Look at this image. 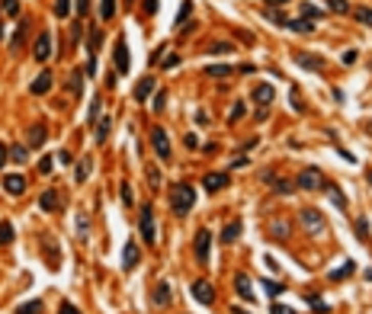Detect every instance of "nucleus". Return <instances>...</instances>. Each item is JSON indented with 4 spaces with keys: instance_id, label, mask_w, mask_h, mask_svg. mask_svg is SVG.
Returning a JSON list of instances; mask_svg holds the SVG:
<instances>
[{
    "instance_id": "obj_42",
    "label": "nucleus",
    "mask_w": 372,
    "mask_h": 314,
    "mask_svg": "<svg viewBox=\"0 0 372 314\" xmlns=\"http://www.w3.org/2000/svg\"><path fill=\"white\" fill-rule=\"evenodd\" d=\"M247 109H244V103H234V109L231 113H228V122H237V119H241Z\"/></svg>"
},
{
    "instance_id": "obj_47",
    "label": "nucleus",
    "mask_w": 372,
    "mask_h": 314,
    "mask_svg": "<svg viewBox=\"0 0 372 314\" xmlns=\"http://www.w3.org/2000/svg\"><path fill=\"white\" fill-rule=\"evenodd\" d=\"M58 314H80V311L71 305V301H61V311H58Z\"/></svg>"
},
{
    "instance_id": "obj_22",
    "label": "nucleus",
    "mask_w": 372,
    "mask_h": 314,
    "mask_svg": "<svg viewBox=\"0 0 372 314\" xmlns=\"http://www.w3.org/2000/svg\"><path fill=\"white\" fill-rule=\"evenodd\" d=\"M295 61L302 64V68H308V71H321V68H324L321 58H311V55H295Z\"/></svg>"
},
{
    "instance_id": "obj_17",
    "label": "nucleus",
    "mask_w": 372,
    "mask_h": 314,
    "mask_svg": "<svg viewBox=\"0 0 372 314\" xmlns=\"http://www.w3.org/2000/svg\"><path fill=\"white\" fill-rule=\"evenodd\" d=\"M49 90H52V74H49V71H42V74L35 77V83H32V93L42 96V93H49Z\"/></svg>"
},
{
    "instance_id": "obj_35",
    "label": "nucleus",
    "mask_w": 372,
    "mask_h": 314,
    "mask_svg": "<svg viewBox=\"0 0 372 314\" xmlns=\"http://www.w3.org/2000/svg\"><path fill=\"white\" fill-rule=\"evenodd\" d=\"M356 19L363 23V26H372V10H369V7H359V10H356Z\"/></svg>"
},
{
    "instance_id": "obj_41",
    "label": "nucleus",
    "mask_w": 372,
    "mask_h": 314,
    "mask_svg": "<svg viewBox=\"0 0 372 314\" xmlns=\"http://www.w3.org/2000/svg\"><path fill=\"white\" fill-rule=\"evenodd\" d=\"M212 52H215V55H228V52H234V48L228 45V42H215V45L209 48V55H212Z\"/></svg>"
},
{
    "instance_id": "obj_28",
    "label": "nucleus",
    "mask_w": 372,
    "mask_h": 314,
    "mask_svg": "<svg viewBox=\"0 0 372 314\" xmlns=\"http://www.w3.org/2000/svg\"><path fill=\"white\" fill-rule=\"evenodd\" d=\"M324 189H327V196H331V202H334V205H340V209H343V205H346V196H343V192H340L337 186H331V183H327V186H324Z\"/></svg>"
},
{
    "instance_id": "obj_50",
    "label": "nucleus",
    "mask_w": 372,
    "mask_h": 314,
    "mask_svg": "<svg viewBox=\"0 0 372 314\" xmlns=\"http://www.w3.org/2000/svg\"><path fill=\"white\" fill-rule=\"evenodd\" d=\"M122 202L132 205V186H128V183H122Z\"/></svg>"
},
{
    "instance_id": "obj_48",
    "label": "nucleus",
    "mask_w": 372,
    "mask_h": 314,
    "mask_svg": "<svg viewBox=\"0 0 372 314\" xmlns=\"http://www.w3.org/2000/svg\"><path fill=\"white\" fill-rule=\"evenodd\" d=\"M97 116H100V100H93V103H90V116H87V119L93 122V119H97Z\"/></svg>"
},
{
    "instance_id": "obj_14",
    "label": "nucleus",
    "mask_w": 372,
    "mask_h": 314,
    "mask_svg": "<svg viewBox=\"0 0 372 314\" xmlns=\"http://www.w3.org/2000/svg\"><path fill=\"white\" fill-rule=\"evenodd\" d=\"M202 183H206L209 192H222V189L228 186V173H206V180H202Z\"/></svg>"
},
{
    "instance_id": "obj_4",
    "label": "nucleus",
    "mask_w": 372,
    "mask_h": 314,
    "mask_svg": "<svg viewBox=\"0 0 372 314\" xmlns=\"http://www.w3.org/2000/svg\"><path fill=\"white\" fill-rule=\"evenodd\" d=\"M209 244H212V234L206 231V228H199V231H196V240H193V250H196V263H199V266H209V263H212Z\"/></svg>"
},
{
    "instance_id": "obj_11",
    "label": "nucleus",
    "mask_w": 372,
    "mask_h": 314,
    "mask_svg": "<svg viewBox=\"0 0 372 314\" xmlns=\"http://www.w3.org/2000/svg\"><path fill=\"white\" fill-rule=\"evenodd\" d=\"M4 189L10 192V196H23V192H26V176H19V173L4 176Z\"/></svg>"
},
{
    "instance_id": "obj_16",
    "label": "nucleus",
    "mask_w": 372,
    "mask_h": 314,
    "mask_svg": "<svg viewBox=\"0 0 372 314\" xmlns=\"http://www.w3.org/2000/svg\"><path fill=\"white\" fill-rule=\"evenodd\" d=\"M273 96H276V90H273V83H257V90H254V100L257 103H273Z\"/></svg>"
},
{
    "instance_id": "obj_23",
    "label": "nucleus",
    "mask_w": 372,
    "mask_h": 314,
    "mask_svg": "<svg viewBox=\"0 0 372 314\" xmlns=\"http://www.w3.org/2000/svg\"><path fill=\"white\" fill-rule=\"evenodd\" d=\"M110 131H113V119H110V116H103L100 122H97V141L103 144V141H106V135H110Z\"/></svg>"
},
{
    "instance_id": "obj_58",
    "label": "nucleus",
    "mask_w": 372,
    "mask_h": 314,
    "mask_svg": "<svg viewBox=\"0 0 372 314\" xmlns=\"http://www.w3.org/2000/svg\"><path fill=\"white\" fill-rule=\"evenodd\" d=\"M366 279H372V270H369V273H366Z\"/></svg>"
},
{
    "instance_id": "obj_55",
    "label": "nucleus",
    "mask_w": 372,
    "mask_h": 314,
    "mask_svg": "<svg viewBox=\"0 0 372 314\" xmlns=\"http://www.w3.org/2000/svg\"><path fill=\"white\" fill-rule=\"evenodd\" d=\"M87 10H90V4H87V0H77V13L83 16V13H87Z\"/></svg>"
},
{
    "instance_id": "obj_40",
    "label": "nucleus",
    "mask_w": 372,
    "mask_h": 314,
    "mask_svg": "<svg viewBox=\"0 0 372 314\" xmlns=\"http://www.w3.org/2000/svg\"><path fill=\"white\" fill-rule=\"evenodd\" d=\"M350 273H353V263H343V270H334V273H331V279L337 282V279H343V276H350Z\"/></svg>"
},
{
    "instance_id": "obj_9",
    "label": "nucleus",
    "mask_w": 372,
    "mask_h": 314,
    "mask_svg": "<svg viewBox=\"0 0 372 314\" xmlns=\"http://www.w3.org/2000/svg\"><path fill=\"white\" fill-rule=\"evenodd\" d=\"M113 58H116V68H119V74H128V48H125V35H119V39H116Z\"/></svg>"
},
{
    "instance_id": "obj_13",
    "label": "nucleus",
    "mask_w": 372,
    "mask_h": 314,
    "mask_svg": "<svg viewBox=\"0 0 372 314\" xmlns=\"http://www.w3.org/2000/svg\"><path fill=\"white\" fill-rule=\"evenodd\" d=\"M151 301H154V305H161V308H167V305H170V285L158 282V285H154V292H151Z\"/></svg>"
},
{
    "instance_id": "obj_29",
    "label": "nucleus",
    "mask_w": 372,
    "mask_h": 314,
    "mask_svg": "<svg viewBox=\"0 0 372 314\" xmlns=\"http://www.w3.org/2000/svg\"><path fill=\"white\" fill-rule=\"evenodd\" d=\"M100 16L103 19H113L116 16V0H100Z\"/></svg>"
},
{
    "instance_id": "obj_46",
    "label": "nucleus",
    "mask_w": 372,
    "mask_h": 314,
    "mask_svg": "<svg viewBox=\"0 0 372 314\" xmlns=\"http://www.w3.org/2000/svg\"><path fill=\"white\" fill-rule=\"evenodd\" d=\"M164 103H167V96L158 93V96H154V103H151V109H158V113H161V109H164Z\"/></svg>"
},
{
    "instance_id": "obj_27",
    "label": "nucleus",
    "mask_w": 372,
    "mask_h": 314,
    "mask_svg": "<svg viewBox=\"0 0 372 314\" xmlns=\"http://www.w3.org/2000/svg\"><path fill=\"white\" fill-rule=\"evenodd\" d=\"M90 167H93L90 161H80V164L74 167V180H77V183H83V180L90 176Z\"/></svg>"
},
{
    "instance_id": "obj_33",
    "label": "nucleus",
    "mask_w": 372,
    "mask_h": 314,
    "mask_svg": "<svg viewBox=\"0 0 372 314\" xmlns=\"http://www.w3.org/2000/svg\"><path fill=\"white\" fill-rule=\"evenodd\" d=\"M302 16L311 19V23H318V19H321V10H318V7H311V4H305V7H302Z\"/></svg>"
},
{
    "instance_id": "obj_10",
    "label": "nucleus",
    "mask_w": 372,
    "mask_h": 314,
    "mask_svg": "<svg viewBox=\"0 0 372 314\" xmlns=\"http://www.w3.org/2000/svg\"><path fill=\"white\" fill-rule=\"evenodd\" d=\"M138 260H141V250H138L135 240H128L125 250H122V270H125V273H132V270L138 266Z\"/></svg>"
},
{
    "instance_id": "obj_30",
    "label": "nucleus",
    "mask_w": 372,
    "mask_h": 314,
    "mask_svg": "<svg viewBox=\"0 0 372 314\" xmlns=\"http://www.w3.org/2000/svg\"><path fill=\"white\" fill-rule=\"evenodd\" d=\"M10 240H13V225L0 221V244H10Z\"/></svg>"
},
{
    "instance_id": "obj_32",
    "label": "nucleus",
    "mask_w": 372,
    "mask_h": 314,
    "mask_svg": "<svg viewBox=\"0 0 372 314\" xmlns=\"http://www.w3.org/2000/svg\"><path fill=\"white\" fill-rule=\"evenodd\" d=\"M10 161H16V164H26V161H29L26 148H19V144H16V148H10Z\"/></svg>"
},
{
    "instance_id": "obj_44",
    "label": "nucleus",
    "mask_w": 372,
    "mask_h": 314,
    "mask_svg": "<svg viewBox=\"0 0 372 314\" xmlns=\"http://www.w3.org/2000/svg\"><path fill=\"white\" fill-rule=\"evenodd\" d=\"M148 180H151V186H161V183H164L161 173H158V167H148Z\"/></svg>"
},
{
    "instance_id": "obj_24",
    "label": "nucleus",
    "mask_w": 372,
    "mask_h": 314,
    "mask_svg": "<svg viewBox=\"0 0 372 314\" xmlns=\"http://www.w3.org/2000/svg\"><path fill=\"white\" fill-rule=\"evenodd\" d=\"M45 138H49V135H45V128H42V125L29 128V144H32V148H42V144H45Z\"/></svg>"
},
{
    "instance_id": "obj_2",
    "label": "nucleus",
    "mask_w": 372,
    "mask_h": 314,
    "mask_svg": "<svg viewBox=\"0 0 372 314\" xmlns=\"http://www.w3.org/2000/svg\"><path fill=\"white\" fill-rule=\"evenodd\" d=\"M138 231H141V240H145V244H158V228H154L151 205H141V212H138Z\"/></svg>"
},
{
    "instance_id": "obj_34",
    "label": "nucleus",
    "mask_w": 372,
    "mask_h": 314,
    "mask_svg": "<svg viewBox=\"0 0 372 314\" xmlns=\"http://www.w3.org/2000/svg\"><path fill=\"white\" fill-rule=\"evenodd\" d=\"M68 13H71V0H58V4H55V16L64 19Z\"/></svg>"
},
{
    "instance_id": "obj_19",
    "label": "nucleus",
    "mask_w": 372,
    "mask_h": 314,
    "mask_svg": "<svg viewBox=\"0 0 372 314\" xmlns=\"http://www.w3.org/2000/svg\"><path fill=\"white\" fill-rule=\"evenodd\" d=\"M151 90H154V80H151V77H145V80H141L138 87H135V100H138V103H145L148 96H151Z\"/></svg>"
},
{
    "instance_id": "obj_21",
    "label": "nucleus",
    "mask_w": 372,
    "mask_h": 314,
    "mask_svg": "<svg viewBox=\"0 0 372 314\" xmlns=\"http://www.w3.org/2000/svg\"><path fill=\"white\" fill-rule=\"evenodd\" d=\"M289 231H292L289 221H282V218H273V221H270V234H273V237H286Z\"/></svg>"
},
{
    "instance_id": "obj_49",
    "label": "nucleus",
    "mask_w": 372,
    "mask_h": 314,
    "mask_svg": "<svg viewBox=\"0 0 372 314\" xmlns=\"http://www.w3.org/2000/svg\"><path fill=\"white\" fill-rule=\"evenodd\" d=\"M356 231H359V237H366V234H369V225H366V218H359V221H356Z\"/></svg>"
},
{
    "instance_id": "obj_43",
    "label": "nucleus",
    "mask_w": 372,
    "mask_h": 314,
    "mask_svg": "<svg viewBox=\"0 0 372 314\" xmlns=\"http://www.w3.org/2000/svg\"><path fill=\"white\" fill-rule=\"evenodd\" d=\"M189 13H193V4H189V0H186V4L180 7V13H177V26H180V23H183V19H186Z\"/></svg>"
},
{
    "instance_id": "obj_5",
    "label": "nucleus",
    "mask_w": 372,
    "mask_h": 314,
    "mask_svg": "<svg viewBox=\"0 0 372 314\" xmlns=\"http://www.w3.org/2000/svg\"><path fill=\"white\" fill-rule=\"evenodd\" d=\"M302 189H324L327 183H324V173L318 170V167H305L302 173H298V180H295Z\"/></svg>"
},
{
    "instance_id": "obj_31",
    "label": "nucleus",
    "mask_w": 372,
    "mask_h": 314,
    "mask_svg": "<svg viewBox=\"0 0 372 314\" xmlns=\"http://www.w3.org/2000/svg\"><path fill=\"white\" fill-rule=\"evenodd\" d=\"M263 285H267V295H273V298L286 292V285H282V282H276V279H267V282H263Z\"/></svg>"
},
{
    "instance_id": "obj_7",
    "label": "nucleus",
    "mask_w": 372,
    "mask_h": 314,
    "mask_svg": "<svg viewBox=\"0 0 372 314\" xmlns=\"http://www.w3.org/2000/svg\"><path fill=\"white\" fill-rule=\"evenodd\" d=\"M32 55H35V61H49L52 58V32L49 29L39 32V39H35V45H32Z\"/></svg>"
},
{
    "instance_id": "obj_57",
    "label": "nucleus",
    "mask_w": 372,
    "mask_h": 314,
    "mask_svg": "<svg viewBox=\"0 0 372 314\" xmlns=\"http://www.w3.org/2000/svg\"><path fill=\"white\" fill-rule=\"evenodd\" d=\"M263 4H270V7H286V4H292V0H263Z\"/></svg>"
},
{
    "instance_id": "obj_54",
    "label": "nucleus",
    "mask_w": 372,
    "mask_h": 314,
    "mask_svg": "<svg viewBox=\"0 0 372 314\" xmlns=\"http://www.w3.org/2000/svg\"><path fill=\"white\" fill-rule=\"evenodd\" d=\"M55 157H58V164H71V154H68V151H58Z\"/></svg>"
},
{
    "instance_id": "obj_51",
    "label": "nucleus",
    "mask_w": 372,
    "mask_h": 314,
    "mask_svg": "<svg viewBox=\"0 0 372 314\" xmlns=\"http://www.w3.org/2000/svg\"><path fill=\"white\" fill-rule=\"evenodd\" d=\"M270 311H273V314H295V311H292V308H286V305H273V308H270Z\"/></svg>"
},
{
    "instance_id": "obj_36",
    "label": "nucleus",
    "mask_w": 372,
    "mask_h": 314,
    "mask_svg": "<svg viewBox=\"0 0 372 314\" xmlns=\"http://www.w3.org/2000/svg\"><path fill=\"white\" fill-rule=\"evenodd\" d=\"M327 7L334 13H350V4H346V0H327Z\"/></svg>"
},
{
    "instance_id": "obj_26",
    "label": "nucleus",
    "mask_w": 372,
    "mask_h": 314,
    "mask_svg": "<svg viewBox=\"0 0 372 314\" xmlns=\"http://www.w3.org/2000/svg\"><path fill=\"white\" fill-rule=\"evenodd\" d=\"M42 311V301L35 298V301H23V305L16 308V314H39Z\"/></svg>"
},
{
    "instance_id": "obj_53",
    "label": "nucleus",
    "mask_w": 372,
    "mask_h": 314,
    "mask_svg": "<svg viewBox=\"0 0 372 314\" xmlns=\"http://www.w3.org/2000/svg\"><path fill=\"white\" fill-rule=\"evenodd\" d=\"M145 13H158V0H145Z\"/></svg>"
},
{
    "instance_id": "obj_15",
    "label": "nucleus",
    "mask_w": 372,
    "mask_h": 314,
    "mask_svg": "<svg viewBox=\"0 0 372 314\" xmlns=\"http://www.w3.org/2000/svg\"><path fill=\"white\" fill-rule=\"evenodd\" d=\"M231 74H234V68H231V64H206V77L222 80V77H231Z\"/></svg>"
},
{
    "instance_id": "obj_56",
    "label": "nucleus",
    "mask_w": 372,
    "mask_h": 314,
    "mask_svg": "<svg viewBox=\"0 0 372 314\" xmlns=\"http://www.w3.org/2000/svg\"><path fill=\"white\" fill-rule=\"evenodd\" d=\"M4 164H7V144H0V170H4Z\"/></svg>"
},
{
    "instance_id": "obj_18",
    "label": "nucleus",
    "mask_w": 372,
    "mask_h": 314,
    "mask_svg": "<svg viewBox=\"0 0 372 314\" xmlns=\"http://www.w3.org/2000/svg\"><path fill=\"white\" fill-rule=\"evenodd\" d=\"M39 205H42L45 212H55V209H58V192H55V189H45L42 196H39Z\"/></svg>"
},
{
    "instance_id": "obj_39",
    "label": "nucleus",
    "mask_w": 372,
    "mask_h": 314,
    "mask_svg": "<svg viewBox=\"0 0 372 314\" xmlns=\"http://www.w3.org/2000/svg\"><path fill=\"white\" fill-rule=\"evenodd\" d=\"M0 4H4L7 16H16V13H19V0H0Z\"/></svg>"
},
{
    "instance_id": "obj_45",
    "label": "nucleus",
    "mask_w": 372,
    "mask_h": 314,
    "mask_svg": "<svg viewBox=\"0 0 372 314\" xmlns=\"http://www.w3.org/2000/svg\"><path fill=\"white\" fill-rule=\"evenodd\" d=\"M52 167H55L52 157H42V161H39V170H42V173H52Z\"/></svg>"
},
{
    "instance_id": "obj_3",
    "label": "nucleus",
    "mask_w": 372,
    "mask_h": 314,
    "mask_svg": "<svg viewBox=\"0 0 372 314\" xmlns=\"http://www.w3.org/2000/svg\"><path fill=\"white\" fill-rule=\"evenodd\" d=\"M302 225H305V231L308 234H327V221H324V215L318 209H302Z\"/></svg>"
},
{
    "instance_id": "obj_12",
    "label": "nucleus",
    "mask_w": 372,
    "mask_h": 314,
    "mask_svg": "<svg viewBox=\"0 0 372 314\" xmlns=\"http://www.w3.org/2000/svg\"><path fill=\"white\" fill-rule=\"evenodd\" d=\"M234 288H237V295H241L244 301H254V288H250L247 273H237V276H234Z\"/></svg>"
},
{
    "instance_id": "obj_1",
    "label": "nucleus",
    "mask_w": 372,
    "mask_h": 314,
    "mask_svg": "<svg viewBox=\"0 0 372 314\" xmlns=\"http://www.w3.org/2000/svg\"><path fill=\"white\" fill-rule=\"evenodd\" d=\"M193 205H196V189L189 183H173V189H170V209H173V215H189Z\"/></svg>"
},
{
    "instance_id": "obj_38",
    "label": "nucleus",
    "mask_w": 372,
    "mask_h": 314,
    "mask_svg": "<svg viewBox=\"0 0 372 314\" xmlns=\"http://www.w3.org/2000/svg\"><path fill=\"white\" fill-rule=\"evenodd\" d=\"M26 29H29L26 23H23V26L16 29V35H13V45H10V48H13V52H19V45H23V35H26Z\"/></svg>"
},
{
    "instance_id": "obj_52",
    "label": "nucleus",
    "mask_w": 372,
    "mask_h": 314,
    "mask_svg": "<svg viewBox=\"0 0 372 314\" xmlns=\"http://www.w3.org/2000/svg\"><path fill=\"white\" fill-rule=\"evenodd\" d=\"M276 189H279V192H292V183H286V180H276Z\"/></svg>"
},
{
    "instance_id": "obj_8",
    "label": "nucleus",
    "mask_w": 372,
    "mask_h": 314,
    "mask_svg": "<svg viewBox=\"0 0 372 314\" xmlns=\"http://www.w3.org/2000/svg\"><path fill=\"white\" fill-rule=\"evenodd\" d=\"M193 298L199 301V305H212V301H215V288H212V282L196 279V282H193Z\"/></svg>"
},
{
    "instance_id": "obj_37",
    "label": "nucleus",
    "mask_w": 372,
    "mask_h": 314,
    "mask_svg": "<svg viewBox=\"0 0 372 314\" xmlns=\"http://www.w3.org/2000/svg\"><path fill=\"white\" fill-rule=\"evenodd\" d=\"M308 305H311V308H315L318 314H327V305H324V301H321L318 295H308Z\"/></svg>"
},
{
    "instance_id": "obj_6",
    "label": "nucleus",
    "mask_w": 372,
    "mask_h": 314,
    "mask_svg": "<svg viewBox=\"0 0 372 314\" xmlns=\"http://www.w3.org/2000/svg\"><path fill=\"white\" fill-rule=\"evenodd\" d=\"M151 148L161 161H170V138H167L164 128H151Z\"/></svg>"
},
{
    "instance_id": "obj_20",
    "label": "nucleus",
    "mask_w": 372,
    "mask_h": 314,
    "mask_svg": "<svg viewBox=\"0 0 372 314\" xmlns=\"http://www.w3.org/2000/svg\"><path fill=\"white\" fill-rule=\"evenodd\" d=\"M286 29H292V32H315V23H311V19H289V23H286Z\"/></svg>"
},
{
    "instance_id": "obj_25",
    "label": "nucleus",
    "mask_w": 372,
    "mask_h": 314,
    "mask_svg": "<svg viewBox=\"0 0 372 314\" xmlns=\"http://www.w3.org/2000/svg\"><path fill=\"white\" fill-rule=\"evenodd\" d=\"M237 234H241V221H231V225L225 228L222 240H225V244H234V240H237Z\"/></svg>"
}]
</instances>
